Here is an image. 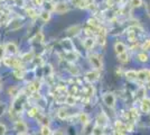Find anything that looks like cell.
Wrapping results in <instances>:
<instances>
[{"mask_svg": "<svg viewBox=\"0 0 150 135\" xmlns=\"http://www.w3.org/2000/svg\"><path fill=\"white\" fill-rule=\"evenodd\" d=\"M88 60H90L91 65L95 70H102V61H101V58L98 54H91L88 56Z\"/></svg>", "mask_w": 150, "mask_h": 135, "instance_id": "6da1fadb", "label": "cell"}, {"mask_svg": "<svg viewBox=\"0 0 150 135\" xmlns=\"http://www.w3.org/2000/svg\"><path fill=\"white\" fill-rule=\"evenodd\" d=\"M103 103L105 104L108 107H114V105H115V97L113 94L111 92H108L105 94L104 96H103Z\"/></svg>", "mask_w": 150, "mask_h": 135, "instance_id": "7a4b0ae2", "label": "cell"}, {"mask_svg": "<svg viewBox=\"0 0 150 135\" xmlns=\"http://www.w3.org/2000/svg\"><path fill=\"white\" fill-rule=\"evenodd\" d=\"M140 108H141V111L144 113V114H148L150 113V98H144L141 100V104H140Z\"/></svg>", "mask_w": 150, "mask_h": 135, "instance_id": "3957f363", "label": "cell"}, {"mask_svg": "<svg viewBox=\"0 0 150 135\" xmlns=\"http://www.w3.org/2000/svg\"><path fill=\"white\" fill-rule=\"evenodd\" d=\"M99 72L98 70H93V71H90L85 74V79L88 80V82H95L96 80H99Z\"/></svg>", "mask_w": 150, "mask_h": 135, "instance_id": "277c9868", "label": "cell"}, {"mask_svg": "<svg viewBox=\"0 0 150 135\" xmlns=\"http://www.w3.org/2000/svg\"><path fill=\"white\" fill-rule=\"evenodd\" d=\"M149 72L150 70H140L137 72V80L139 81H148V79H149Z\"/></svg>", "mask_w": 150, "mask_h": 135, "instance_id": "5b68a950", "label": "cell"}, {"mask_svg": "<svg viewBox=\"0 0 150 135\" xmlns=\"http://www.w3.org/2000/svg\"><path fill=\"white\" fill-rule=\"evenodd\" d=\"M69 5L66 4V2H58L55 8H54V10L58 14H64L66 13V11H69Z\"/></svg>", "mask_w": 150, "mask_h": 135, "instance_id": "8992f818", "label": "cell"}, {"mask_svg": "<svg viewBox=\"0 0 150 135\" xmlns=\"http://www.w3.org/2000/svg\"><path fill=\"white\" fill-rule=\"evenodd\" d=\"M114 51H115V53H117L118 55H120V54L127 52V46H125V44H123L122 42H117V43L114 44Z\"/></svg>", "mask_w": 150, "mask_h": 135, "instance_id": "52a82bcc", "label": "cell"}, {"mask_svg": "<svg viewBox=\"0 0 150 135\" xmlns=\"http://www.w3.org/2000/svg\"><path fill=\"white\" fill-rule=\"evenodd\" d=\"M5 50H6L8 53H10V54H16V53L18 52V47H17V45L15 44V43L9 42V43L5 46Z\"/></svg>", "mask_w": 150, "mask_h": 135, "instance_id": "ba28073f", "label": "cell"}, {"mask_svg": "<svg viewBox=\"0 0 150 135\" xmlns=\"http://www.w3.org/2000/svg\"><path fill=\"white\" fill-rule=\"evenodd\" d=\"M15 129H16V131L20 132V133H25L26 131H27V125L23 121H18L15 124Z\"/></svg>", "mask_w": 150, "mask_h": 135, "instance_id": "9c48e42d", "label": "cell"}, {"mask_svg": "<svg viewBox=\"0 0 150 135\" xmlns=\"http://www.w3.org/2000/svg\"><path fill=\"white\" fill-rule=\"evenodd\" d=\"M94 43H95V41H94V39H92V37H86V39H84V42H83V45H84V47L86 49V50H92L94 46Z\"/></svg>", "mask_w": 150, "mask_h": 135, "instance_id": "30bf717a", "label": "cell"}, {"mask_svg": "<svg viewBox=\"0 0 150 135\" xmlns=\"http://www.w3.org/2000/svg\"><path fill=\"white\" fill-rule=\"evenodd\" d=\"M125 77L128 80L133 81V80H137V71L134 70H128L125 72Z\"/></svg>", "mask_w": 150, "mask_h": 135, "instance_id": "8fae6325", "label": "cell"}, {"mask_svg": "<svg viewBox=\"0 0 150 135\" xmlns=\"http://www.w3.org/2000/svg\"><path fill=\"white\" fill-rule=\"evenodd\" d=\"M137 60L141 63H146L149 61V55L147 53H139L137 55Z\"/></svg>", "mask_w": 150, "mask_h": 135, "instance_id": "7c38bea8", "label": "cell"}, {"mask_svg": "<svg viewBox=\"0 0 150 135\" xmlns=\"http://www.w3.org/2000/svg\"><path fill=\"white\" fill-rule=\"evenodd\" d=\"M79 32H80V26L79 25L72 26L67 29V33L69 35H76V34H79Z\"/></svg>", "mask_w": 150, "mask_h": 135, "instance_id": "4fadbf2b", "label": "cell"}, {"mask_svg": "<svg viewBox=\"0 0 150 135\" xmlns=\"http://www.w3.org/2000/svg\"><path fill=\"white\" fill-rule=\"evenodd\" d=\"M57 116H58V118H61V119H65V118H67V110L65 109V108H61V109H58Z\"/></svg>", "mask_w": 150, "mask_h": 135, "instance_id": "5bb4252c", "label": "cell"}, {"mask_svg": "<svg viewBox=\"0 0 150 135\" xmlns=\"http://www.w3.org/2000/svg\"><path fill=\"white\" fill-rule=\"evenodd\" d=\"M118 56H119V61H121L122 63H125V62L129 61V54H127V52L122 53V54H120V55H118Z\"/></svg>", "mask_w": 150, "mask_h": 135, "instance_id": "9a60e30c", "label": "cell"}, {"mask_svg": "<svg viewBox=\"0 0 150 135\" xmlns=\"http://www.w3.org/2000/svg\"><path fill=\"white\" fill-rule=\"evenodd\" d=\"M92 134L93 135H103V131H102V127L100 125H96L95 127L92 131Z\"/></svg>", "mask_w": 150, "mask_h": 135, "instance_id": "2e32d148", "label": "cell"}, {"mask_svg": "<svg viewBox=\"0 0 150 135\" xmlns=\"http://www.w3.org/2000/svg\"><path fill=\"white\" fill-rule=\"evenodd\" d=\"M40 17H42V19L44 20V21H48L50 19V11H47V10H45L43 13L40 14Z\"/></svg>", "mask_w": 150, "mask_h": 135, "instance_id": "e0dca14e", "label": "cell"}, {"mask_svg": "<svg viewBox=\"0 0 150 135\" xmlns=\"http://www.w3.org/2000/svg\"><path fill=\"white\" fill-rule=\"evenodd\" d=\"M144 94H146V90L144 89V88H140V89L137 91V99H144V98H146V96H144Z\"/></svg>", "mask_w": 150, "mask_h": 135, "instance_id": "ac0fdd59", "label": "cell"}, {"mask_svg": "<svg viewBox=\"0 0 150 135\" xmlns=\"http://www.w3.org/2000/svg\"><path fill=\"white\" fill-rule=\"evenodd\" d=\"M27 14H28V16L31 17V18H36V17H37V13H36V10H35V9H33V8H27Z\"/></svg>", "mask_w": 150, "mask_h": 135, "instance_id": "d6986e66", "label": "cell"}, {"mask_svg": "<svg viewBox=\"0 0 150 135\" xmlns=\"http://www.w3.org/2000/svg\"><path fill=\"white\" fill-rule=\"evenodd\" d=\"M42 135H52V131L47 125H44L42 127Z\"/></svg>", "mask_w": 150, "mask_h": 135, "instance_id": "ffe728a7", "label": "cell"}, {"mask_svg": "<svg viewBox=\"0 0 150 135\" xmlns=\"http://www.w3.org/2000/svg\"><path fill=\"white\" fill-rule=\"evenodd\" d=\"M13 76H15V78H17V79H23L24 78V72L21 70L16 69V70L13 71Z\"/></svg>", "mask_w": 150, "mask_h": 135, "instance_id": "44dd1931", "label": "cell"}, {"mask_svg": "<svg viewBox=\"0 0 150 135\" xmlns=\"http://www.w3.org/2000/svg\"><path fill=\"white\" fill-rule=\"evenodd\" d=\"M130 5L132 7H141L142 6V0H130Z\"/></svg>", "mask_w": 150, "mask_h": 135, "instance_id": "7402d4cb", "label": "cell"}, {"mask_svg": "<svg viewBox=\"0 0 150 135\" xmlns=\"http://www.w3.org/2000/svg\"><path fill=\"white\" fill-rule=\"evenodd\" d=\"M80 119H81V122L84 123V124H88V115H86V114H84V113L80 115Z\"/></svg>", "mask_w": 150, "mask_h": 135, "instance_id": "603a6c76", "label": "cell"}, {"mask_svg": "<svg viewBox=\"0 0 150 135\" xmlns=\"http://www.w3.org/2000/svg\"><path fill=\"white\" fill-rule=\"evenodd\" d=\"M66 104H69V105H71V106L75 105L74 96H69V97H67V98H66Z\"/></svg>", "mask_w": 150, "mask_h": 135, "instance_id": "cb8c5ba5", "label": "cell"}, {"mask_svg": "<svg viewBox=\"0 0 150 135\" xmlns=\"http://www.w3.org/2000/svg\"><path fill=\"white\" fill-rule=\"evenodd\" d=\"M88 25L92 26V27H98L99 24H98V20L96 19H94V18H90V19H88Z\"/></svg>", "mask_w": 150, "mask_h": 135, "instance_id": "d4e9b609", "label": "cell"}, {"mask_svg": "<svg viewBox=\"0 0 150 135\" xmlns=\"http://www.w3.org/2000/svg\"><path fill=\"white\" fill-rule=\"evenodd\" d=\"M37 111H38L37 108L34 107V108H31L30 110H28V116H29V117H34V116L37 114Z\"/></svg>", "mask_w": 150, "mask_h": 135, "instance_id": "484cf974", "label": "cell"}, {"mask_svg": "<svg viewBox=\"0 0 150 135\" xmlns=\"http://www.w3.org/2000/svg\"><path fill=\"white\" fill-rule=\"evenodd\" d=\"M142 50L144 51H150V39L146 41V43L142 45Z\"/></svg>", "mask_w": 150, "mask_h": 135, "instance_id": "4316f807", "label": "cell"}, {"mask_svg": "<svg viewBox=\"0 0 150 135\" xmlns=\"http://www.w3.org/2000/svg\"><path fill=\"white\" fill-rule=\"evenodd\" d=\"M17 92H18V88H16V87H13L9 89V94L11 96H17Z\"/></svg>", "mask_w": 150, "mask_h": 135, "instance_id": "83f0119b", "label": "cell"}, {"mask_svg": "<svg viewBox=\"0 0 150 135\" xmlns=\"http://www.w3.org/2000/svg\"><path fill=\"white\" fill-rule=\"evenodd\" d=\"M31 58H33V53H27L26 55H24V60L25 61H29V60H31Z\"/></svg>", "mask_w": 150, "mask_h": 135, "instance_id": "f1b7e54d", "label": "cell"}, {"mask_svg": "<svg viewBox=\"0 0 150 135\" xmlns=\"http://www.w3.org/2000/svg\"><path fill=\"white\" fill-rule=\"evenodd\" d=\"M5 132H6V126L0 124V134H5Z\"/></svg>", "mask_w": 150, "mask_h": 135, "instance_id": "f546056e", "label": "cell"}, {"mask_svg": "<svg viewBox=\"0 0 150 135\" xmlns=\"http://www.w3.org/2000/svg\"><path fill=\"white\" fill-rule=\"evenodd\" d=\"M4 52H5V47L2 45H0V59H2L4 56Z\"/></svg>", "mask_w": 150, "mask_h": 135, "instance_id": "4dcf8cb0", "label": "cell"}, {"mask_svg": "<svg viewBox=\"0 0 150 135\" xmlns=\"http://www.w3.org/2000/svg\"><path fill=\"white\" fill-rule=\"evenodd\" d=\"M72 2H73L74 5H76V6H80L82 2V0H72Z\"/></svg>", "mask_w": 150, "mask_h": 135, "instance_id": "1f68e13d", "label": "cell"}, {"mask_svg": "<svg viewBox=\"0 0 150 135\" xmlns=\"http://www.w3.org/2000/svg\"><path fill=\"white\" fill-rule=\"evenodd\" d=\"M114 135H125V133H123V132H119V131H117V132H115V134Z\"/></svg>", "mask_w": 150, "mask_h": 135, "instance_id": "d6a6232c", "label": "cell"}, {"mask_svg": "<svg viewBox=\"0 0 150 135\" xmlns=\"http://www.w3.org/2000/svg\"><path fill=\"white\" fill-rule=\"evenodd\" d=\"M53 135H64V134H63L62 132H59V131H56V132H55Z\"/></svg>", "mask_w": 150, "mask_h": 135, "instance_id": "836d02e7", "label": "cell"}, {"mask_svg": "<svg viewBox=\"0 0 150 135\" xmlns=\"http://www.w3.org/2000/svg\"><path fill=\"white\" fill-rule=\"evenodd\" d=\"M147 88H148V89H150V80H148V81H147Z\"/></svg>", "mask_w": 150, "mask_h": 135, "instance_id": "e575fe53", "label": "cell"}, {"mask_svg": "<svg viewBox=\"0 0 150 135\" xmlns=\"http://www.w3.org/2000/svg\"><path fill=\"white\" fill-rule=\"evenodd\" d=\"M1 88H2V87H1V82H0V90H1Z\"/></svg>", "mask_w": 150, "mask_h": 135, "instance_id": "d590c367", "label": "cell"}, {"mask_svg": "<svg viewBox=\"0 0 150 135\" xmlns=\"http://www.w3.org/2000/svg\"><path fill=\"white\" fill-rule=\"evenodd\" d=\"M20 135H25V134H24V133H21V134H20Z\"/></svg>", "mask_w": 150, "mask_h": 135, "instance_id": "8d00e7d4", "label": "cell"}, {"mask_svg": "<svg viewBox=\"0 0 150 135\" xmlns=\"http://www.w3.org/2000/svg\"><path fill=\"white\" fill-rule=\"evenodd\" d=\"M0 8H1V6H0Z\"/></svg>", "mask_w": 150, "mask_h": 135, "instance_id": "74e56055", "label": "cell"}]
</instances>
